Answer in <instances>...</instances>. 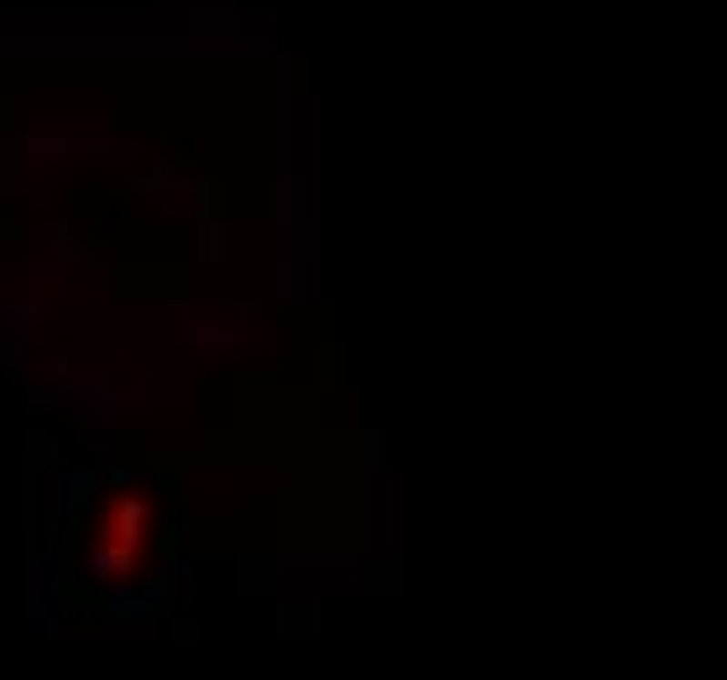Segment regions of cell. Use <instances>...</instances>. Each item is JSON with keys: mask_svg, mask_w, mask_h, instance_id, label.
<instances>
[{"mask_svg": "<svg viewBox=\"0 0 727 680\" xmlns=\"http://www.w3.org/2000/svg\"><path fill=\"white\" fill-rule=\"evenodd\" d=\"M167 335L199 351V356H230L257 340V309L251 304H236V309H194V304H178L173 309V330Z\"/></svg>", "mask_w": 727, "mask_h": 680, "instance_id": "6da1fadb", "label": "cell"}, {"mask_svg": "<svg viewBox=\"0 0 727 680\" xmlns=\"http://www.w3.org/2000/svg\"><path fill=\"white\" fill-rule=\"evenodd\" d=\"M95 487H100V476L89 466H58L47 476V550H58V539H63V529H68L74 508H79Z\"/></svg>", "mask_w": 727, "mask_h": 680, "instance_id": "7a4b0ae2", "label": "cell"}, {"mask_svg": "<svg viewBox=\"0 0 727 680\" xmlns=\"http://www.w3.org/2000/svg\"><path fill=\"white\" fill-rule=\"evenodd\" d=\"M74 157H84V126H32L26 131V168L63 173Z\"/></svg>", "mask_w": 727, "mask_h": 680, "instance_id": "3957f363", "label": "cell"}, {"mask_svg": "<svg viewBox=\"0 0 727 680\" xmlns=\"http://www.w3.org/2000/svg\"><path fill=\"white\" fill-rule=\"evenodd\" d=\"M26 628L32 634H53V550L47 555H32L26 565Z\"/></svg>", "mask_w": 727, "mask_h": 680, "instance_id": "277c9868", "label": "cell"}, {"mask_svg": "<svg viewBox=\"0 0 727 680\" xmlns=\"http://www.w3.org/2000/svg\"><path fill=\"white\" fill-rule=\"evenodd\" d=\"M53 319H63L58 304H21V298H0V335L32 340L37 330H47Z\"/></svg>", "mask_w": 727, "mask_h": 680, "instance_id": "5b68a950", "label": "cell"}, {"mask_svg": "<svg viewBox=\"0 0 727 680\" xmlns=\"http://www.w3.org/2000/svg\"><path fill=\"white\" fill-rule=\"evenodd\" d=\"M121 571H131V545H110V550L89 555V575L95 581H116Z\"/></svg>", "mask_w": 727, "mask_h": 680, "instance_id": "8992f818", "label": "cell"}, {"mask_svg": "<svg viewBox=\"0 0 727 680\" xmlns=\"http://www.w3.org/2000/svg\"><path fill=\"white\" fill-rule=\"evenodd\" d=\"M194 43H199V47L236 43V16H199V22H194Z\"/></svg>", "mask_w": 727, "mask_h": 680, "instance_id": "52a82bcc", "label": "cell"}, {"mask_svg": "<svg viewBox=\"0 0 727 680\" xmlns=\"http://www.w3.org/2000/svg\"><path fill=\"white\" fill-rule=\"evenodd\" d=\"M142 518H146V503H142V497H126V503H121V518H116L121 545H131V550H136V539H142Z\"/></svg>", "mask_w": 727, "mask_h": 680, "instance_id": "ba28073f", "label": "cell"}, {"mask_svg": "<svg viewBox=\"0 0 727 680\" xmlns=\"http://www.w3.org/2000/svg\"><path fill=\"white\" fill-rule=\"evenodd\" d=\"M226 252H230L226 220H209L205 215V246H199V256H205V262H226Z\"/></svg>", "mask_w": 727, "mask_h": 680, "instance_id": "9c48e42d", "label": "cell"}, {"mask_svg": "<svg viewBox=\"0 0 727 680\" xmlns=\"http://www.w3.org/2000/svg\"><path fill=\"white\" fill-rule=\"evenodd\" d=\"M0 366H5L11 377H21V372H26V340H16V335L0 340Z\"/></svg>", "mask_w": 727, "mask_h": 680, "instance_id": "30bf717a", "label": "cell"}, {"mask_svg": "<svg viewBox=\"0 0 727 680\" xmlns=\"http://www.w3.org/2000/svg\"><path fill=\"white\" fill-rule=\"evenodd\" d=\"M37 372H42V377H58V383H68V377H74L79 366L68 362L63 351H53V356H42V362H37Z\"/></svg>", "mask_w": 727, "mask_h": 680, "instance_id": "8fae6325", "label": "cell"}, {"mask_svg": "<svg viewBox=\"0 0 727 680\" xmlns=\"http://www.w3.org/2000/svg\"><path fill=\"white\" fill-rule=\"evenodd\" d=\"M194 571H199V560H194V555L167 560V581H178V586H188V581H194Z\"/></svg>", "mask_w": 727, "mask_h": 680, "instance_id": "7c38bea8", "label": "cell"}, {"mask_svg": "<svg viewBox=\"0 0 727 680\" xmlns=\"http://www.w3.org/2000/svg\"><path fill=\"white\" fill-rule=\"evenodd\" d=\"M110 487H136V471H131V466H116V471H110Z\"/></svg>", "mask_w": 727, "mask_h": 680, "instance_id": "4fadbf2b", "label": "cell"}]
</instances>
